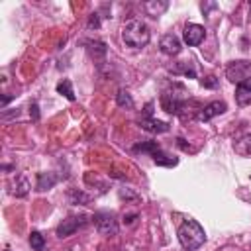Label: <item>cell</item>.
Instances as JSON below:
<instances>
[{"label": "cell", "mask_w": 251, "mask_h": 251, "mask_svg": "<svg viewBox=\"0 0 251 251\" xmlns=\"http://www.w3.org/2000/svg\"><path fill=\"white\" fill-rule=\"evenodd\" d=\"M159 47H161V51L165 53V55H178L180 53V39L175 35V33H165L163 37H161V43H159Z\"/></svg>", "instance_id": "10"}, {"label": "cell", "mask_w": 251, "mask_h": 251, "mask_svg": "<svg viewBox=\"0 0 251 251\" xmlns=\"http://www.w3.org/2000/svg\"><path fill=\"white\" fill-rule=\"evenodd\" d=\"M57 92H59V94H63L69 102H75V100H76L75 90H73V84H71V80H69V78H63V80L57 84Z\"/></svg>", "instance_id": "18"}, {"label": "cell", "mask_w": 251, "mask_h": 251, "mask_svg": "<svg viewBox=\"0 0 251 251\" xmlns=\"http://www.w3.org/2000/svg\"><path fill=\"white\" fill-rule=\"evenodd\" d=\"M29 114H31V118H33V120H39V106H37L35 102L29 106Z\"/></svg>", "instance_id": "26"}, {"label": "cell", "mask_w": 251, "mask_h": 251, "mask_svg": "<svg viewBox=\"0 0 251 251\" xmlns=\"http://www.w3.org/2000/svg\"><path fill=\"white\" fill-rule=\"evenodd\" d=\"M161 106L167 114H175V116H182V110L186 108V100L178 94H175V90H165L161 94Z\"/></svg>", "instance_id": "5"}, {"label": "cell", "mask_w": 251, "mask_h": 251, "mask_svg": "<svg viewBox=\"0 0 251 251\" xmlns=\"http://www.w3.org/2000/svg\"><path fill=\"white\" fill-rule=\"evenodd\" d=\"M159 147H161V145H159L157 141H141V143H135L131 151H133V153H149V155H153Z\"/></svg>", "instance_id": "19"}, {"label": "cell", "mask_w": 251, "mask_h": 251, "mask_svg": "<svg viewBox=\"0 0 251 251\" xmlns=\"http://www.w3.org/2000/svg\"><path fill=\"white\" fill-rule=\"evenodd\" d=\"M57 182V176L53 175V173H37V182H35V188L39 190V192H43V190H49L53 184Z\"/></svg>", "instance_id": "14"}, {"label": "cell", "mask_w": 251, "mask_h": 251, "mask_svg": "<svg viewBox=\"0 0 251 251\" xmlns=\"http://www.w3.org/2000/svg\"><path fill=\"white\" fill-rule=\"evenodd\" d=\"M116 102H118V106H120V108H127V110H131V108H133V100H131L129 92H127V90H124V88H120V90H118V94H116Z\"/></svg>", "instance_id": "21"}, {"label": "cell", "mask_w": 251, "mask_h": 251, "mask_svg": "<svg viewBox=\"0 0 251 251\" xmlns=\"http://www.w3.org/2000/svg\"><path fill=\"white\" fill-rule=\"evenodd\" d=\"M139 126L145 129V131H151V133H165L171 129V126L167 122H161V120H155L153 118V102H147L145 104V110L143 114L139 116Z\"/></svg>", "instance_id": "4"}, {"label": "cell", "mask_w": 251, "mask_h": 251, "mask_svg": "<svg viewBox=\"0 0 251 251\" xmlns=\"http://www.w3.org/2000/svg\"><path fill=\"white\" fill-rule=\"evenodd\" d=\"M200 84H202L204 88H216V86H218V78H216L214 75H208V76L200 78Z\"/></svg>", "instance_id": "24"}, {"label": "cell", "mask_w": 251, "mask_h": 251, "mask_svg": "<svg viewBox=\"0 0 251 251\" xmlns=\"http://www.w3.org/2000/svg\"><path fill=\"white\" fill-rule=\"evenodd\" d=\"M235 102H237L239 106L251 104V86H247V84H237V86H235Z\"/></svg>", "instance_id": "16"}, {"label": "cell", "mask_w": 251, "mask_h": 251, "mask_svg": "<svg viewBox=\"0 0 251 251\" xmlns=\"http://www.w3.org/2000/svg\"><path fill=\"white\" fill-rule=\"evenodd\" d=\"M226 110H227V104H226L224 100H214V102L206 104L204 108H200L198 114H196V118H198L200 122H208V120H212V118L224 114Z\"/></svg>", "instance_id": "8"}, {"label": "cell", "mask_w": 251, "mask_h": 251, "mask_svg": "<svg viewBox=\"0 0 251 251\" xmlns=\"http://www.w3.org/2000/svg\"><path fill=\"white\" fill-rule=\"evenodd\" d=\"M151 157H153V163L159 165V167H175V165H178V159L173 157V155H169V153H165L161 147Z\"/></svg>", "instance_id": "13"}, {"label": "cell", "mask_w": 251, "mask_h": 251, "mask_svg": "<svg viewBox=\"0 0 251 251\" xmlns=\"http://www.w3.org/2000/svg\"><path fill=\"white\" fill-rule=\"evenodd\" d=\"M88 27H100V20H98V14H90V20H88Z\"/></svg>", "instance_id": "25"}, {"label": "cell", "mask_w": 251, "mask_h": 251, "mask_svg": "<svg viewBox=\"0 0 251 251\" xmlns=\"http://www.w3.org/2000/svg\"><path fill=\"white\" fill-rule=\"evenodd\" d=\"M94 220V226L96 229L102 233V235H116L118 233V222H116V216L112 212H96L92 216Z\"/></svg>", "instance_id": "6"}, {"label": "cell", "mask_w": 251, "mask_h": 251, "mask_svg": "<svg viewBox=\"0 0 251 251\" xmlns=\"http://www.w3.org/2000/svg\"><path fill=\"white\" fill-rule=\"evenodd\" d=\"M69 198H71V202L73 204H86L90 198L84 194V192H80V190H69Z\"/></svg>", "instance_id": "23"}, {"label": "cell", "mask_w": 251, "mask_h": 251, "mask_svg": "<svg viewBox=\"0 0 251 251\" xmlns=\"http://www.w3.org/2000/svg\"><path fill=\"white\" fill-rule=\"evenodd\" d=\"M206 31L200 24H186L184 25V31H182V37H184V43L190 45V47H196L202 43Z\"/></svg>", "instance_id": "9"}, {"label": "cell", "mask_w": 251, "mask_h": 251, "mask_svg": "<svg viewBox=\"0 0 251 251\" xmlns=\"http://www.w3.org/2000/svg\"><path fill=\"white\" fill-rule=\"evenodd\" d=\"M27 192H29V182H27V178L18 176V182H16L14 188H12V194L18 196V198H24Z\"/></svg>", "instance_id": "20"}, {"label": "cell", "mask_w": 251, "mask_h": 251, "mask_svg": "<svg viewBox=\"0 0 251 251\" xmlns=\"http://www.w3.org/2000/svg\"><path fill=\"white\" fill-rule=\"evenodd\" d=\"M226 78L235 84L251 86V61H231L226 67Z\"/></svg>", "instance_id": "3"}, {"label": "cell", "mask_w": 251, "mask_h": 251, "mask_svg": "<svg viewBox=\"0 0 251 251\" xmlns=\"http://www.w3.org/2000/svg\"><path fill=\"white\" fill-rule=\"evenodd\" d=\"M233 149H235L237 155L249 157V155H251V133H249V135H243L241 139H237V141L233 143Z\"/></svg>", "instance_id": "17"}, {"label": "cell", "mask_w": 251, "mask_h": 251, "mask_svg": "<svg viewBox=\"0 0 251 251\" xmlns=\"http://www.w3.org/2000/svg\"><path fill=\"white\" fill-rule=\"evenodd\" d=\"M29 245H31L33 251H43V247H45L43 235H41L39 231H31V235H29Z\"/></svg>", "instance_id": "22"}, {"label": "cell", "mask_w": 251, "mask_h": 251, "mask_svg": "<svg viewBox=\"0 0 251 251\" xmlns=\"http://www.w3.org/2000/svg\"><path fill=\"white\" fill-rule=\"evenodd\" d=\"M86 49H88V53H90V57L94 59V61H104V57H106V43L104 41H98V39H88L86 41Z\"/></svg>", "instance_id": "11"}, {"label": "cell", "mask_w": 251, "mask_h": 251, "mask_svg": "<svg viewBox=\"0 0 251 251\" xmlns=\"http://www.w3.org/2000/svg\"><path fill=\"white\" fill-rule=\"evenodd\" d=\"M176 235H178V243L182 245L184 251H196L200 245H204L206 241V231L204 227L196 222V220H184L178 229H176Z\"/></svg>", "instance_id": "1"}, {"label": "cell", "mask_w": 251, "mask_h": 251, "mask_svg": "<svg viewBox=\"0 0 251 251\" xmlns=\"http://www.w3.org/2000/svg\"><path fill=\"white\" fill-rule=\"evenodd\" d=\"M4 251H10V249H4Z\"/></svg>", "instance_id": "28"}, {"label": "cell", "mask_w": 251, "mask_h": 251, "mask_svg": "<svg viewBox=\"0 0 251 251\" xmlns=\"http://www.w3.org/2000/svg\"><path fill=\"white\" fill-rule=\"evenodd\" d=\"M12 98H14V94H6V96L2 98V104H0V106H2V108H6V104H8Z\"/></svg>", "instance_id": "27"}, {"label": "cell", "mask_w": 251, "mask_h": 251, "mask_svg": "<svg viewBox=\"0 0 251 251\" xmlns=\"http://www.w3.org/2000/svg\"><path fill=\"white\" fill-rule=\"evenodd\" d=\"M171 73L173 75H184V76H188V78H194L196 76V71H194V65L190 63V61H180V63H176V65H173L171 67Z\"/></svg>", "instance_id": "15"}, {"label": "cell", "mask_w": 251, "mask_h": 251, "mask_svg": "<svg viewBox=\"0 0 251 251\" xmlns=\"http://www.w3.org/2000/svg\"><path fill=\"white\" fill-rule=\"evenodd\" d=\"M86 224V216H69L67 220H63L59 226H57V237H69L73 235L78 227H82Z\"/></svg>", "instance_id": "7"}, {"label": "cell", "mask_w": 251, "mask_h": 251, "mask_svg": "<svg viewBox=\"0 0 251 251\" xmlns=\"http://www.w3.org/2000/svg\"><path fill=\"white\" fill-rule=\"evenodd\" d=\"M122 39H124V43L127 47L141 49V47H145L149 43L151 33H149V27L141 20H129L122 27Z\"/></svg>", "instance_id": "2"}, {"label": "cell", "mask_w": 251, "mask_h": 251, "mask_svg": "<svg viewBox=\"0 0 251 251\" xmlns=\"http://www.w3.org/2000/svg\"><path fill=\"white\" fill-rule=\"evenodd\" d=\"M167 8H169V2H167V0H149V2H143V10H145L147 16H151V18L161 16Z\"/></svg>", "instance_id": "12"}]
</instances>
